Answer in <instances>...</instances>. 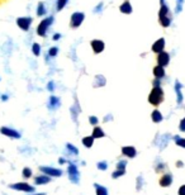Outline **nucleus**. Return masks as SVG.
I'll return each instance as SVG.
<instances>
[{"label":"nucleus","mask_w":185,"mask_h":195,"mask_svg":"<svg viewBox=\"0 0 185 195\" xmlns=\"http://www.w3.org/2000/svg\"><path fill=\"white\" fill-rule=\"evenodd\" d=\"M113 118H112V115H110V114H108L107 117H105V119H104V122H109V121H112Z\"/></svg>","instance_id":"nucleus-48"},{"label":"nucleus","mask_w":185,"mask_h":195,"mask_svg":"<svg viewBox=\"0 0 185 195\" xmlns=\"http://www.w3.org/2000/svg\"><path fill=\"white\" fill-rule=\"evenodd\" d=\"M126 167H127V160H119L118 162H117V165H116V169L117 170H126Z\"/></svg>","instance_id":"nucleus-33"},{"label":"nucleus","mask_w":185,"mask_h":195,"mask_svg":"<svg viewBox=\"0 0 185 195\" xmlns=\"http://www.w3.org/2000/svg\"><path fill=\"white\" fill-rule=\"evenodd\" d=\"M33 22V19L32 17H19L17 19V26L19 27L22 31H29V27Z\"/></svg>","instance_id":"nucleus-9"},{"label":"nucleus","mask_w":185,"mask_h":195,"mask_svg":"<svg viewBox=\"0 0 185 195\" xmlns=\"http://www.w3.org/2000/svg\"><path fill=\"white\" fill-rule=\"evenodd\" d=\"M22 176H23V179H31L33 176V170L29 167H24L22 170Z\"/></svg>","instance_id":"nucleus-27"},{"label":"nucleus","mask_w":185,"mask_h":195,"mask_svg":"<svg viewBox=\"0 0 185 195\" xmlns=\"http://www.w3.org/2000/svg\"><path fill=\"white\" fill-rule=\"evenodd\" d=\"M66 150L72 156H78L79 155V148L75 145H72V143H66Z\"/></svg>","instance_id":"nucleus-24"},{"label":"nucleus","mask_w":185,"mask_h":195,"mask_svg":"<svg viewBox=\"0 0 185 195\" xmlns=\"http://www.w3.org/2000/svg\"><path fill=\"white\" fill-rule=\"evenodd\" d=\"M151 119L154 123H161L162 119H164V115L159 110V109H155L152 113H151Z\"/></svg>","instance_id":"nucleus-21"},{"label":"nucleus","mask_w":185,"mask_h":195,"mask_svg":"<svg viewBox=\"0 0 185 195\" xmlns=\"http://www.w3.org/2000/svg\"><path fill=\"white\" fill-rule=\"evenodd\" d=\"M179 131L180 132H183V133H185V117L180 121V123H179Z\"/></svg>","instance_id":"nucleus-39"},{"label":"nucleus","mask_w":185,"mask_h":195,"mask_svg":"<svg viewBox=\"0 0 185 195\" xmlns=\"http://www.w3.org/2000/svg\"><path fill=\"white\" fill-rule=\"evenodd\" d=\"M176 167H184V162L183 161H176Z\"/></svg>","instance_id":"nucleus-47"},{"label":"nucleus","mask_w":185,"mask_h":195,"mask_svg":"<svg viewBox=\"0 0 185 195\" xmlns=\"http://www.w3.org/2000/svg\"><path fill=\"white\" fill-rule=\"evenodd\" d=\"M60 38H61V34H60V33H55L53 37H52V40H53V41H59Z\"/></svg>","instance_id":"nucleus-43"},{"label":"nucleus","mask_w":185,"mask_h":195,"mask_svg":"<svg viewBox=\"0 0 185 195\" xmlns=\"http://www.w3.org/2000/svg\"><path fill=\"white\" fill-rule=\"evenodd\" d=\"M90 46L93 48V52L97 53V55L102 53L104 51V48H105V43L103 41H100V40H93L90 42Z\"/></svg>","instance_id":"nucleus-13"},{"label":"nucleus","mask_w":185,"mask_h":195,"mask_svg":"<svg viewBox=\"0 0 185 195\" xmlns=\"http://www.w3.org/2000/svg\"><path fill=\"white\" fill-rule=\"evenodd\" d=\"M53 22H55L53 15L42 19V22L38 24V27H37V34H38L40 37H45L47 34V31L50 29V27L53 24Z\"/></svg>","instance_id":"nucleus-4"},{"label":"nucleus","mask_w":185,"mask_h":195,"mask_svg":"<svg viewBox=\"0 0 185 195\" xmlns=\"http://www.w3.org/2000/svg\"><path fill=\"white\" fill-rule=\"evenodd\" d=\"M33 180H34V185H47V184L51 183L52 178L47 176V175H45V174H40V175H37Z\"/></svg>","instance_id":"nucleus-15"},{"label":"nucleus","mask_w":185,"mask_h":195,"mask_svg":"<svg viewBox=\"0 0 185 195\" xmlns=\"http://www.w3.org/2000/svg\"><path fill=\"white\" fill-rule=\"evenodd\" d=\"M91 137L94 140H99V138H104L105 137V132L103 131V128H100L99 126H95L93 128V133H91Z\"/></svg>","instance_id":"nucleus-20"},{"label":"nucleus","mask_w":185,"mask_h":195,"mask_svg":"<svg viewBox=\"0 0 185 195\" xmlns=\"http://www.w3.org/2000/svg\"><path fill=\"white\" fill-rule=\"evenodd\" d=\"M173 181H174L173 175H171L170 172H166V174H164L160 178L159 184H160V186H162V188H169V186L173 184Z\"/></svg>","instance_id":"nucleus-12"},{"label":"nucleus","mask_w":185,"mask_h":195,"mask_svg":"<svg viewBox=\"0 0 185 195\" xmlns=\"http://www.w3.org/2000/svg\"><path fill=\"white\" fill-rule=\"evenodd\" d=\"M105 83H107V80H105L104 76H102V75L95 76V81H94V86L95 88H102V86L105 85Z\"/></svg>","instance_id":"nucleus-25"},{"label":"nucleus","mask_w":185,"mask_h":195,"mask_svg":"<svg viewBox=\"0 0 185 195\" xmlns=\"http://www.w3.org/2000/svg\"><path fill=\"white\" fill-rule=\"evenodd\" d=\"M41 46L38 45V43H33L32 45V52H33V55L36 56V57H38L40 55H41Z\"/></svg>","instance_id":"nucleus-31"},{"label":"nucleus","mask_w":185,"mask_h":195,"mask_svg":"<svg viewBox=\"0 0 185 195\" xmlns=\"http://www.w3.org/2000/svg\"><path fill=\"white\" fill-rule=\"evenodd\" d=\"M121 152H122V155L124 156V157H127V159H135L136 155H137V150L133 146H123L122 150H121Z\"/></svg>","instance_id":"nucleus-11"},{"label":"nucleus","mask_w":185,"mask_h":195,"mask_svg":"<svg viewBox=\"0 0 185 195\" xmlns=\"http://www.w3.org/2000/svg\"><path fill=\"white\" fill-rule=\"evenodd\" d=\"M59 164H60V165H65V164H67V160L64 159V157H60V159H59Z\"/></svg>","instance_id":"nucleus-44"},{"label":"nucleus","mask_w":185,"mask_h":195,"mask_svg":"<svg viewBox=\"0 0 185 195\" xmlns=\"http://www.w3.org/2000/svg\"><path fill=\"white\" fill-rule=\"evenodd\" d=\"M181 88H183L181 83L176 80V81H175L174 90H175V93H176V102H178L179 105H181V104H183V100H184V96H183V93H181Z\"/></svg>","instance_id":"nucleus-17"},{"label":"nucleus","mask_w":185,"mask_h":195,"mask_svg":"<svg viewBox=\"0 0 185 195\" xmlns=\"http://www.w3.org/2000/svg\"><path fill=\"white\" fill-rule=\"evenodd\" d=\"M10 189L15 190V191H22L24 194H32L36 193V188L26 181H19V183H15V184H10L9 185Z\"/></svg>","instance_id":"nucleus-5"},{"label":"nucleus","mask_w":185,"mask_h":195,"mask_svg":"<svg viewBox=\"0 0 185 195\" xmlns=\"http://www.w3.org/2000/svg\"><path fill=\"white\" fill-rule=\"evenodd\" d=\"M94 189H95V195H109L108 189H107L104 185L94 184Z\"/></svg>","instance_id":"nucleus-22"},{"label":"nucleus","mask_w":185,"mask_h":195,"mask_svg":"<svg viewBox=\"0 0 185 195\" xmlns=\"http://www.w3.org/2000/svg\"><path fill=\"white\" fill-rule=\"evenodd\" d=\"M142 181H143L142 176H138V178H137V190H141V188H142Z\"/></svg>","instance_id":"nucleus-42"},{"label":"nucleus","mask_w":185,"mask_h":195,"mask_svg":"<svg viewBox=\"0 0 185 195\" xmlns=\"http://www.w3.org/2000/svg\"><path fill=\"white\" fill-rule=\"evenodd\" d=\"M174 141H175V145L181 147V148H185V138L180 137V136H174Z\"/></svg>","instance_id":"nucleus-28"},{"label":"nucleus","mask_w":185,"mask_h":195,"mask_svg":"<svg viewBox=\"0 0 185 195\" xmlns=\"http://www.w3.org/2000/svg\"><path fill=\"white\" fill-rule=\"evenodd\" d=\"M156 60H157V65H159V66L165 67V66H168V65L170 64V55L166 52V51H162V52H160V53L157 55Z\"/></svg>","instance_id":"nucleus-10"},{"label":"nucleus","mask_w":185,"mask_h":195,"mask_svg":"<svg viewBox=\"0 0 185 195\" xmlns=\"http://www.w3.org/2000/svg\"><path fill=\"white\" fill-rule=\"evenodd\" d=\"M152 84H154V86H161V83H160L159 79H155V80L152 81Z\"/></svg>","instance_id":"nucleus-46"},{"label":"nucleus","mask_w":185,"mask_h":195,"mask_svg":"<svg viewBox=\"0 0 185 195\" xmlns=\"http://www.w3.org/2000/svg\"><path fill=\"white\" fill-rule=\"evenodd\" d=\"M85 19V14L83 12H75L72 13L70 18V27L71 28H79Z\"/></svg>","instance_id":"nucleus-8"},{"label":"nucleus","mask_w":185,"mask_h":195,"mask_svg":"<svg viewBox=\"0 0 185 195\" xmlns=\"http://www.w3.org/2000/svg\"><path fill=\"white\" fill-rule=\"evenodd\" d=\"M97 169L100 171H107L108 170V162L107 161H99L97 164Z\"/></svg>","instance_id":"nucleus-34"},{"label":"nucleus","mask_w":185,"mask_h":195,"mask_svg":"<svg viewBox=\"0 0 185 195\" xmlns=\"http://www.w3.org/2000/svg\"><path fill=\"white\" fill-rule=\"evenodd\" d=\"M94 141H95V140L91 136H86V137H83L81 143H83L84 147H86V148H91L93 145H94Z\"/></svg>","instance_id":"nucleus-23"},{"label":"nucleus","mask_w":185,"mask_h":195,"mask_svg":"<svg viewBox=\"0 0 185 195\" xmlns=\"http://www.w3.org/2000/svg\"><path fill=\"white\" fill-rule=\"evenodd\" d=\"M165 45H166V42H165V40L164 38H159V40L152 45V47H151V50H152V52H155V53H160V52H162V51H165Z\"/></svg>","instance_id":"nucleus-16"},{"label":"nucleus","mask_w":185,"mask_h":195,"mask_svg":"<svg viewBox=\"0 0 185 195\" xmlns=\"http://www.w3.org/2000/svg\"><path fill=\"white\" fill-rule=\"evenodd\" d=\"M152 72H154V76H155V79H159V80H162L164 77L166 76V72H165V67H162V66H159V65H156V66L154 67Z\"/></svg>","instance_id":"nucleus-18"},{"label":"nucleus","mask_w":185,"mask_h":195,"mask_svg":"<svg viewBox=\"0 0 185 195\" xmlns=\"http://www.w3.org/2000/svg\"><path fill=\"white\" fill-rule=\"evenodd\" d=\"M103 8H104V3H103V2H100V3H99V4H98L95 8H94V10H93V12L98 14V13H100V12L103 10Z\"/></svg>","instance_id":"nucleus-38"},{"label":"nucleus","mask_w":185,"mask_h":195,"mask_svg":"<svg viewBox=\"0 0 185 195\" xmlns=\"http://www.w3.org/2000/svg\"><path fill=\"white\" fill-rule=\"evenodd\" d=\"M41 174H45L50 178H61L64 175L62 169H57V167H52V166H41L40 167Z\"/></svg>","instance_id":"nucleus-6"},{"label":"nucleus","mask_w":185,"mask_h":195,"mask_svg":"<svg viewBox=\"0 0 185 195\" xmlns=\"http://www.w3.org/2000/svg\"><path fill=\"white\" fill-rule=\"evenodd\" d=\"M119 10L123 14H131L133 12V8H132L131 2H129V0H126V2H123L121 4V7H119Z\"/></svg>","instance_id":"nucleus-19"},{"label":"nucleus","mask_w":185,"mask_h":195,"mask_svg":"<svg viewBox=\"0 0 185 195\" xmlns=\"http://www.w3.org/2000/svg\"><path fill=\"white\" fill-rule=\"evenodd\" d=\"M123 175H126V170H117V169H116V170L112 172V179L117 180V179L122 178Z\"/></svg>","instance_id":"nucleus-29"},{"label":"nucleus","mask_w":185,"mask_h":195,"mask_svg":"<svg viewBox=\"0 0 185 195\" xmlns=\"http://www.w3.org/2000/svg\"><path fill=\"white\" fill-rule=\"evenodd\" d=\"M183 5H184V0H176V8H175L176 14H179L183 10Z\"/></svg>","instance_id":"nucleus-35"},{"label":"nucleus","mask_w":185,"mask_h":195,"mask_svg":"<svg viewBox=\"0 0 185 195\" xmlns=\"http://www.w3.org/2000/svg\"><path fill=\"white\" fill-rule=\"evenodd\" d=\"M160 5H161V8L159 10V22L161 24V27L168 28L171 26V22H173V19L170 17V9L165 0H160Z\"/></svg>","instance_id":"nucleus-1"},{"label":"nucleus","mask_w":185,"mask_h":195,"mask_svg":"<svg viewBox=\"0 0 185 195\" xmlns=\"http://www.w3.org/2000/svg\"><path fill=\"white\" fill-rule=\"evenodd\" d=\"M0 99H2L3 102H7V100L9 99V95H7V94H3L2 96H0Z\"/></svg>","instance_id":"nucleus-45"},{"label":"nucleus","mask_w":185,"mask_h":195,"mask_svg":"<svg viewBox=\"0 0 185 195\" xmlns=\"http://www.w3.org/2000/svg\"><path fill=\"white\" fill-rule=\"evenodd\" d=\"M89 123L91 124V126H98V123H99V119H98V117H95V115H90L89 117Z\"/></svg>","instance_id":"nucleus-36"},{"label":"nucleus","mask_w":185,"mask_h":195,"mask_svg":"<svg viewBox=\"0 0 185 195\" xmlns=\"http://www.w3.org/2000/svg\"><path fill=\"white\" fill-rule=\"evenodd\" d=\"M164 98H165L164 89L161 86H154L149 94V103L154 107H159L164 102Z\"/></svg>","instance_id":"nucleus-2"},{"label":"nucleus","mask_w":185,"mask_h":195,"mask_svg":"<svg viewBox=\"0 0 185 195\" xmlns=\"http://www.w3.org/2000/svg\"><path fill=\"white\" fill-rule=\"evenodd\" d=\"M46 13H47V9L45 7V3L40 2L38 3V7H37V15H38V17H43V15H46Z\"/></svg>","instance_id":"nucleus-26"},{"label":"nucleus","mask_w":185,"mask_h":195,"mask_svg":"<svg viewBox=\"0 0 185 195\" xmlns=\"http://www.w3.org/2000/svg\"><path fill=\"white\" fill-rule=\"evenodd\" d=\"M61 105V100H60V98L56 96V95H51L48 98V103H47V107L50 110H56L57 108H60Z\"/></svg>","instance_id":"nucleus-14"},{"label":"nucleus","mask_w":185,"mask_h":195,"mask_svg":"<svg viewBox=\"0 0 185 195\" xmlns=\"http://www.w3.org/2000/svg\"><path fill=\"white\" fill-rule=\"evenodd\" d=\"M67 3H69V0H57V2H56V9H57V12H61L67 5Z\"/></svg>","instance_id":"nucleus-30"},{"label":"nucleus","mask_w":185,"mask_h":195,"mask_svg":"<svg viewBox=\"0 0 185 195\" xmlns=\"http://www.w3.org/2000/svg\"><path fill=\"white\" fill-rule=\"evenodd\" d=\"M57 55H59V48H57V47H51V48L48 50V52H47V56L51 57V58L56 57Z\"/></svg>","instance_id":"nucleus-32"},{"label":"nucleus","mask_w":185,"mask_h":195,"mask_svg":"<svg viewBox=\"0 0 185 195\" xmlns=\"http://www.w3.org/2000/svg\"><path fill=\"white\" fill-rule=\"evenodd\" d=\"M47 90L51 91V93L55 90V83H53V81H50V83L47 84Z\"/></svg>","instance_id":"nucleus-41"},{"label":"nucleus","mask_w":185,"mask_h":195,"mask_svg":"<svg viewBox=\"0 0 185 195\" xmlns=\"http://www.w3.org/2000/svg\"><path fill=\"white\" fill-rule=\"evenodd\" d=\"M178 195H185V184L180 185V188L178 189Z\"/></svg>","instance_id":"nucleus-40"},{"label":"nucleus","mask_w":185,"mask_h":195,"mask_svg":"<svg viewBox=\"0 0 185 195\" xmlns=\"http://www.w3.org/2000/svg\"><path fill=\"white\" fill-rule=\"evenodd\" d=\"M165 169H166V165H165L164 162H159V164L156 165V172H162Z\"/></svg>","instance_id":"nucleus-37"},{"label":"nucleus","mask_w":185,"mask_h":195,"mask_svg":"<svg viewBox=\"0 0 185 195\" xmlns=\"http://www.w3.org/2000/svg\"><path fill=\"white\" fill-rule=\"evenodd\" d=\"M0 81H2V77H0Z\"/></svg>","instance_id":"nucleus-50"},{"label":"nucleus","mask_w":185,"mask_h":195,"mask_svg":"<svg viewBox=\"0 0 185 195\" xmlns=\"http://www.w3.org/2000/svg\"><path fill=\"white\" fill-rule=\"evenodd\" d=\"M0 133H2L3 136H5V137H8V138H12V140L22 138V133L19 131H17L14 128H10V127H5V126L0 128Z\"/></svg>","instance_id":"nucleus-7"},{"label":"nucleus","mask_w":185,"mask_h":195,"mask_svg":"<svg viewBox=\"0 0 185 195\" xmlns=\"http://www.w3.org/2000/svg\"><path fill=\"white\" fill-rule=\"evenodd\" d=\"M26 195H46L45 193H32V194H26Z\"/></svg>","instance_id":"nucleus-49"},{"label":"nucleus","mask_w":185,"mask_h":195,"mask_svg":"<svg viewBox=\"0 0 185 195\" xmlns=\"http://www.w3.org/2000/svg\"><path fill=\"white\" fill-rule=\"evenodd\" d=\"M67 176H69V180L72 184H79L80 183V170H79L76 164L69 162V165H67Z\"/></svg>","instance_id":"nucleus-3"}]
</instances>
